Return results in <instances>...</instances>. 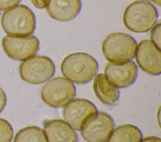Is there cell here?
Listing matches in <instances>:
<instances>
[{"label":"cell","mask_w":161,"mask_h":142,"mask_svg":"<svg viewBox=\"0 0 161 142\" xmlns=\"http://www.w3.org/2000/svg\"><path fill=\"white\" fill-rule=\"evenodd\" d=\"M13 134L11 124L5 119L0 118V142H11Z\"/></svg>","instance_id":"17"},{"label":"cell","mask_w":161,"mask_h":142,"mask_svg":"<svg viewBox=\"0 0 161 142\" xmlns=\"http://www.w3.org/2000/svg\"><path fill=\"white\" fill-rule=\"evenodd\" d=\"M150 1H152L153 3H155L156 5H157L158 7H160L161 5V0H150Z\"/></svg>","instance_id":"23"},{"label":"cell","mask_w":161,"mask_h":142,"mask_svg":"<svg viewBox=\"0 0 161 142\" xmlns=\"http://www.w3.org/2000/svg\"><path fill=\"white\" fill-rule=\"evenodd\" d=\"M140 142H161V139L155 136H150V137H147L142 139Z\"/></svg>","instance_id":"22"},{"label":"cell","mask_w":161,"mask_h":142,"mask_svg":"<svg viewBox=\"0 0 161 142\" xmlns=\"http://www.w3.org/2000/svg\"><path fill=\"white\" fill-rule=\"evenodd\" d=\"M36 16L33 11L25 5H16L3 12L1 25L8 35L27 36L36 29Z\"/></svg>","instance_id":"3"},{"label":"cell","mask_w":161,"mask_h":142,"mask_svg":"<svg viewBox=\"0 0 161 142\" xmlns=\"http://www.w3.org/2000/svg\"><path fill=\"white\" fill-rule=\"evenodd\" d=\"M76 96V87L68 79L55 77L42 87L41 98L47 105L54 108L64 107Z\"/></svg>","instance_id":"5"},{"label":"cell","mask_w":161,"mask_h":142,"mask_svg":"<svg viewBox=\"0 0 161 142\" xmlns=\"http://www.w3.org/2000/svg\"><path fill=\"white\" fill-rule=\"evenodd\" d=\"M157 18V10L151 3L145 0H137L125 9L123 24L129 31L144 33L153 28Z\"/></svg>","instance_id":"2"},{"label":"cell","mask_w":161,"mask_h":142,"mask_svg":"<svg viewBox=\"0 0 161 142\" xmlns=\"http://www.w3.org/2000/svg\"><path fill=\"white\" fill-rule=\"evenodd\" d=\"M55 64L45 55H34L21 63L19 71L21 79L31 84L45 83L54 76Z\"/></svg>","instance_id":"6"},{"label":"cell","mask_w":161,"mask_h":142,"mask_svg":"<svg viewBox=\"0 0 161 142\" xmlns=\"http://www.w3.org/2000/svg\"><path fill=\"white\" fill-rule=\"evenodd\" d=\"M137 65L144 72L151 76H159L161 73V51L148 39L137 44L136 51Z\"/></svg>","instance_id":"10"},{"label":"cell","mask_w":161,"mask_h":142,"mask_svg":"<svg viewBox=\"0 0 161 142\" xmlns=\"http://www.w3.org/2000/svg\"><path fill=\"white\" fill-rule=\"evenodd\" d=\"M44 133L48 142H78L75 130L60 119L46 120Z\"/></svg>","instance_id":"13"},{"label":"cell","mask_w":161,"mask_h":142,"mask_svg":"<svg viewBox=\"0 0 161 142\" xmlns=\"http://www.w3.org/2000/svg\"><path fill=\"white\" fill-rule=\"evenodd\" d=\"M13 142H48L44 130L38 126H28L15 134Z\"/></svg>","instance_id":"16"},{"label":"cell","mask_w":161,"mask_h":142,"mask_svg":"<svg viewBox=\"0 0 161 142\" xmlns=\"http://www.w3.org/2000/svg\"><path fill=\"white\" fill-rule=\"evenodd\" d=\"M46 10L48 15L59 22H68L77 16L81 10L80 0H49Z\"/></svg>","instance_id":"12"},{"label":"cell","mask_w":161,"mask_h":142,"mask_svg":"<svg viewBox=\"0 0 161 142\" xmlns=\"http://www.w3.org/2000/svg\"><path fill=\"white\" fill-rule=\"evenodd\" d=\"M97 108L90 100L76 98L64 106L62 115L64 120L74 130L80 131L85 120L90 115L97 113Z\"/></svg>","instance_id":"9"},{"label":"cell","mask_w":161,"mask_h":142,"mask_svg":"<svg viewBox=\"0 0 161 142\" xmlns=\"http://www.w3.org/2000/svg\"><path fill=\"white\" fill-rule=\"evenodd\" d=\"M2 46L6 55L11 60L24 61L36 55L40 49V41L31 35L21 37L8 35L3 39Z\"/></svg>","instance_id":"8"},{"label":"cell","mask_w":161,"mask_h":142,"mask_svg":"<svg viewBox=\"0 0 161 142\" xmlns=\"http://www.w3.org/2000/svg\"><path fill=\"white\" fill-rule=\"evenodd\" d=\"M104 76L114 87L125 88L136 82L138 76L137 65L131 60L123 64L109 62L105 67Z\"/></svg>","instance_id":"11"},{"label":"cell","mask_w":161,"mask_h":142,"mask_svg":"<svg viewBox=\"0 0 161 142\" xmlns=\"http://www.w3.org/2000/svg\"><path fill=\"white\" fill-rule=\"evenodd\" d=\"M7 96L3 90L0 87V113H2L7 105Z\"/></svg>","instance_id":"20"},{"label":"cell","mask_w":161,"mask_h":142,"mask_svg":"<svg viewBox=\"0 0 161 142\" xmlns=\"http://www.w3.org/2000/svg\"><path fill=\"white\" fill-rule=\"evenodd\" d=\"M159 113H160V108H159V111H158V116H157L158 119H159V120H158V124H160V121H159Z\"/></svg>","instance_id":"24"},{"label":"cell","mask_w":161,"mask_h":142,"mask_svg":"<svg viewBox=\"0 0 161 142\" xmlns=\"http://www.w3.org/2000/svg\"><path fill=\"white\" fill-rule=\"evenodd\" d=\"M93 88L96 97L103 104L114 106L118 102L120 96L119 88L110 84L102 73L97 74L94 76Z\"/></svg>","instance_id":"14"},{"label":"cell","mask_w":161,"mask_h":142,"mask_svg":"<svg viewBox=\"0 0 161 142\" xmlns=\"http://www.w3.org/2000/svg\"><path fill=\"white\" fill-rule=\"evenodd\" d=\"M60 70L63 76L71 82L86 84L96 76L98 64L95 59L87 53L75 52L64 57Z\"/></svg>","instance_id":"1"},{"label":"cell","mask_w":161,"mask_h":142,"mask_svg":"<svg viewBox=\"0 0 161 142\" xmlns=\"http://www.w3.org/2000/svg\"><path fill=\"white\" fill-rule=\"evenodd\" d=\"M31 3L36 8L39 9H44L46 8L49 0H31Z\"/></svg>","instance_id":"21"},{"label":"cell","mask_w":161,"mask_h":142,"mask_svg":"<svg viewBox=\"0 0 161 142\" xmlns=\"http://www.w3.org/2000/svg\"><path fill=\"white\" fill-rule=\"evenodd\" d=\"M137 43L130 35L116 32L106 37L102 46L105 58L110 63L123 64L130 61L136 55Z\"/></svg>","instance_id":"4"},{"label":"cell","mask_w":161,"mask_h":142,"mask_svg":"<svg viewBox=\"0 0 161 142\" xmlns=\"http://www.w3.org/2000/svg\"><path fill=\"white\" fill-rule=\"evenodd\" d=\"M151 41L153 43L156 47L161 49V24L158 23L157 24H155L153 28L151 29L150 33Z\"/></svg>","instance_id":"18"},{"label":"cell","mask_w":161,"mask_h":142,"mask_svg":"<svg viewBox=\"0 0 161 142\" xmlns=\"http://www.w3.org/2000/svg\"><path fill=\"white\" fill-rule=\"evenodd\" d=\"M114 128V121L110 115L97 112L85 120L80 134L86 142H106Z\"/></svg>","instance_id":"7"},{"label":"cell","mask_w":161,"mask_h":142,"mask_svg":"<svg viewBox=\"0 0 161 142\" xmlns=\"http://www.w3.org/2000/svg\"><path fill=\"white\" fill-rule=\"evenodd\" d=\"M143 134L139 128L133 124H122L110 133L106 142H140Z\"/></svg>","instance_id":"15"},{"label":"cell","mask_w":161,"mask_h":142,"mask_svg":"<svg viewBox=\"0 0 161 142\" xmlns=\"http://www.w3.org/2000/svg\"><path fill=\"white\" fill-rule=\"evenodd\" d=\"M22 0H0V11H7L18 5Z\"/></svg>","instance_id":"19"}]
</instances>
